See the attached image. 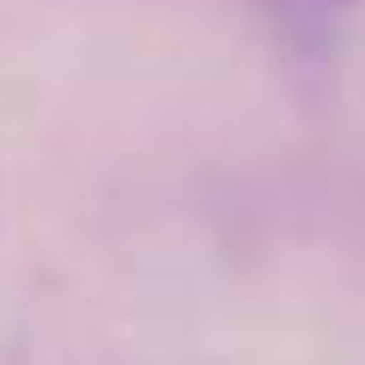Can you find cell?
I'll use <instances>...</instances> for the list:
<instances>
[{"label": "cell", "instance_id": "obj_1", "mask_svg": "<svg viewBox=\"0 0 365 365\" xmlns=\"http://www.w3.org/2000/svg\"><path fill=\"white\" fill-rule=\"evenodd\" d=\"M323 6H359V0H323Z\"/></svg>", "mask_w": 365, "mask_h": 365}]
</instances>
